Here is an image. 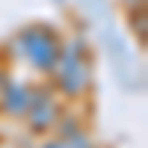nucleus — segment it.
I'll list each match as a JSON object with an SVG mask.
<instances>
[{"mask_svg": "<svg viewBox=\"0 0 148 148\" xmlns=\"http://www.w3.org/2000/svg\"><path fill=\"white\" fill-rule=\"evenodd\" d=\"M21 42H24L21 47H24V51L33 56V62H36V65L51 68V65L56 62L59 51H56L53 39H51V36H47L45 30H30V33H24V36H21Z\"/></svg>", "mask_w": 148, "mask_h": 148, "instance_id": "nucleus-1", "label": "nucleus"}, {"mask_svg": "<svg viewBox=\"0 0 148 148\" xmlns=\"http://www.w3.org/2000/svg\"><path fill=\"white\" fill-rule=\"evenodd\" d=\"M51 113H53L51 95H36L33 98V125L36 127H45L47 121H51Z\"/></svg>", "mask_w": 148, "mask_h": 148, "instance_id": "nucleus-2", "label": "nucleus"}, {"mask_svg": "<svg viewBox=\"0 0 148 148\" xmlns=\"http://www.w3.org/2000/svg\"><path fill=\"white\" fill-rule=\"evenodd\" d=\"M27 107H30L27 89H24V86H9L6 89V110L9 113H24Z\"/></svg>", "mask_w": 148, "mask_h": 148, "instance_id": "nucleus-3", "label": "nucleus"}]
</instances>
